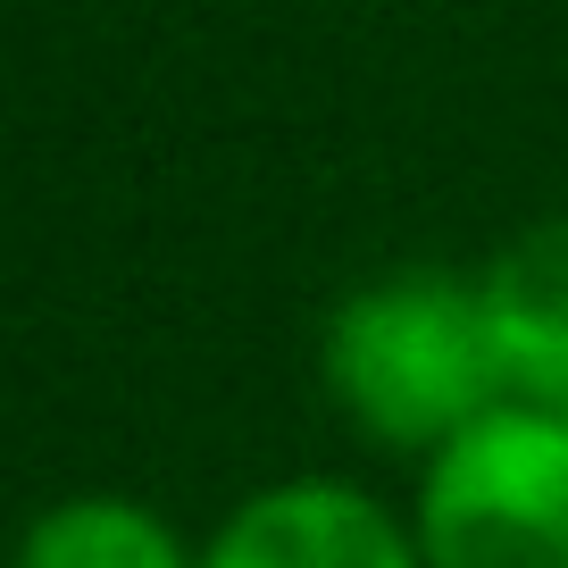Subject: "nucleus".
I'll use <instances>...</instances> for the list:
<instances>
[{
    "mask_svg": "<svg viewBox=\"0 0 568 568\" xmlns=\"http://www.w3.org/2000/svg\"><path fill=\"white\" fill-rule=\"evenodd\" d=\"M326 393L376 452L435 460L452 435L510 402L485 326V293L460 267H385L326 318Z\"/></svg>",
    "mask_w": 568,
    "mask_h": 568,
    "instance_id": "obj_1",
    "label": "nucleus"
},
{
    "mask_svg": "<svg viewBox=\"0 0 568 568\" xmlns=\"http://www.w3.org/2000/svg\"><path fill=\"white\" fill-rule=\"evenodd\" d=\"M426 568H568V418L535 402L485 409L418 477Z\"/></svg>",
    "mask_w": 568,
    "mask_h": 568,
    "instance_id": "obj_2",
    "label": "nucleus"
},
{
    "mask_svg": "<svg viewBox=\"0 0 568 568\" xmlns=\"http://www.w3.org/2000/svg\"><path fill=\"white\" fill-rule=\"evenodd\" d=\"M201 568H426L418 527L343 477H293L251 494L210 535Z\"/></svg>",
    "mask_w": 568,
    "mask_h": 568,
    "instance_id": "obj_3",
    "label": "nucleus"
},
{
    "mask_svg": "<svg viewBox=\"0 0 568 568\" xmlns=\"http://www.w3.org/2000/svg\"><path fill=\"white\" fill-rule=\"evenodd\" d=\"M477 293H485V326H494L510 402L568 418V217L518 226L477 267Z\"/></svg>",
    "mask_w": 568,
    "mask_h": 568,
    "instance_id": "obj_4",
    "label": "nucleus"
},
{
    "mask_svg": "<svg viewBox=\"0 0 568 568\" xmlns=\"http://www.w3.org/2000/svg\"><path fill=\"white\" fill-rule=\"evenodd\" d=\"M18 568H201L160 510L118 494H68L26 527Z\"/></svg>",
    "mask_w": 568,
    "mask_h": 568,
    "instance_id": "obj_5",
    "label": "nucleus"
}]
</instances>
